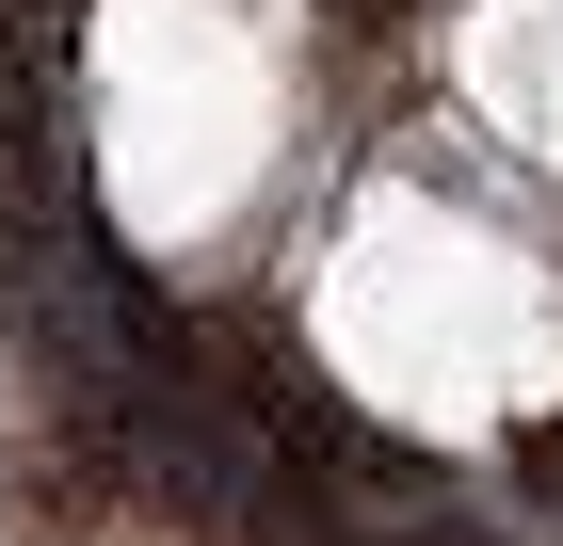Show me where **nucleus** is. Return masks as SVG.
Segmentation results:
<instances>
[{"label": "nucleus", "mask_w": 563, "mask_h": 546, "mask_svg": "<svg viewBox=\"0 0 563 546\" xmlns=\"http://www.w3.org/2000/svg\"><path fill=\"white\" fill-rule=\"evenodd\" d=\"M548 499H563V434H548Z\"/></svg>", "instance_id": "f257e3e1"}]
</instances>
